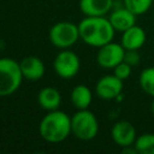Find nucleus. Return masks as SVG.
Masks as SVG:
<instances>
[{
  "instance_id": "nucleus-1",
  "label": "nucleus",
  "mask_w": 154,
  "mask_h": 154,
  "mask_svg": "<svg viewBox=\"0 0 154 154\" xmlns=\"http://www.w3.org/2000/svg\"><path fill=\"white\" fill-rule=\"evenodd\" d=\"M38 131L41 137L51 143H59L67 138L71 131V117L64 111H49L40 122Z\"/></svg>"
},
{
  "instance_id": "nucleus-2",
  "label": "nucleus",
  "mask_w": 154,
  "mask_h": 154,
  "mask_svg": "<svg viewBox=\"0 0 154 154\" xmlns=\"http://www.w3.org/2000/svg\"><path fill=\"white\" fill-rule=\"evenodd\" d=\"M22 81L19 63L11 58H0V96H8L17 91Z\"/></svg>"
},
{
  "instance_id": "nucleus-3",
  "label": "nucleus",
  "mask_w": 154,
  "mask_h": 154,
  "mask_svg": "<svg viewBox=\"0 0 154 154\" xmlns=\"http://www.w3.org/2000/svg\"><path fill=\"white\" fill-rule=\"evenodd\" d=\"M71 131L82 141L93 140L99 132V123L95 114L88 108L77 109L71 117Z\"/></svg>"
},
{
  "instance_id": "nucleus-4",
  "label": "nucleus",
  "mask_w": 154,
  "mask_h": 154,
  "mask_svg": "<svg viewBox=\"0 0 154 154\" xmlns=\"http://www.w3.org/2000/svg\"><path fill=\"white\" fill-rule=\"evenodd\" d=\"M48 38L58 48H69L79 40L78 25L71 22H58L49 29Z\"/></svg>"
},
{
  "instance_id": "nucleus-5",
  "label": "nucleus",
  "mask_w": 154,
  "mask_h": 154,
  "mask_svg": "<svg viewBox=\"0 0 154 154\" xmlns=\"http://www.w3.org/2000/svg\"><path fill=\"white\" fill-rule=\"evenodd\" d=\"M79 66L81 61L78 55L67 48L60 51L53 60V69L55 73L64 79L75 77L79 71Z\"/></svg>"
},
{
  "instance_id": "nucleus-6",
  "label": "nucleus",
  "mask_w": 154,
  "mask_h": 154,
  "mask_svg": "<svg viewBox=\"0 0 154 154\" xmlns=\"http://www.w3.org/2000/svg\"><path fill=\"white\" fill-rule=\"evenodd\" d=\"M124 54L125 48L122 46V43H116L111 41L99 47L96 61L103 69H113L116 65L124 60Z\"/></svg>"
},
{
  "instance_id": "nucleus-7",
  "label": "nucleus",
  "mask_w": 154,
  "mask_h": 154,
  "mask_svg": "<svg viewBox=\"0 0 154 154\" xmlns=\"http://www.w3.org/2000/svg\"><path fill=\"white\" fill-rule=\"evenodd\" d=\"M95 90L100 99L103 100L117 99L122 94L123 81L114 75H106L96 82Z\"/></svg>"
},
{
  "instance_id": "nucleus-8",
  "label": "nucleus",
  "mask_w": 154,
  "mask_h": 154,
  "mask_svg": "<svg viewBox=\"0 0 154 154\" xmlns=\"http://www.w3.org/2000/svg\"><path fill=\"white\" fill-rule=\"evenodd\" d=\"M111 137L119 147L132 146L136 141V129L128 120H119L113 124L111 129Z\"/></svg>"
},
{
  "instance_id": "nucleus-9",
  "label": "nucleus",
  "mask_w": 154,
  "mask_h": 154,
  "mask_svg": "<svg viewBox=\"0 0 154 154\" xmlns=\"http://www.w3.org/2000/svg\"><path fill=\"white\" fill-rule=\"evenodd\" d=\"M100 18L101 17H90L85 16L84 19H82L78 23V31H79V38L89 45L96 47L97 42V34H99V26H100Z\"/></svg>"
},
{
  "instance_id": "nucleus-10",
  "label": "nucleus",
  "mask_w": 154,
  "mask_h": 154,
  "mask_svg": "<svg viewBox=\"0 0 154 154\" xmlns=\"http://www.w3.org/2000/svg\"><path fill=\"white\" fill-rule=\"evenodd\" d=\"M20 71L23 78L29 81H38L45 75V64L43 61L34 55L25 57L19 61Z\"/></svg>"
},
{
  "instance_id": "nucleus-11",
  "label": "nucleus",
  "mask_w": 154,
  "mask_h": 154,
  "mask_svg": "<svg viewBox=\"0 0 154 154\" xmlns=\"http://www.w3.org/2000/svg\"><path fill=\"white\" fill-rule=\"evenodd\" d=\"M108 19H109L111 24L113 25L114 30L120 31V32L125 31L126 29H129L136 24V14L134 12H131L130 10H128L125 6L113 10L111 12Z\"/></svg>"
},
{
  "instance_id": "nucleus-12",
  "label": "nucleus",
  "mask_w": 154,
  "mask_h": 154,
  "mask_svg": "<svg viewBox=\"0 0 154 154\" xmlns=\"http://www.w3.org/2000/svg\"><path fill=\"white\" fill-rule=\"evenodd\" d=\"M113 6V0H79V10L84 16L103 17Z\"/></svg>"
},
{
  "instance_id": "nucleus-13",
  "label": "nucleus",
  "mask_w": 154,
  "mask_h": 154,
  "mask_svg": "<svg viewBox=\"0 0 154 154\" xmlns=\"http://www.w3.org/2000/svg\"><path fill=\"white\" fill-rule=\"evenodd\" d=\"M146 42V32L138 25H132L122 32L120 43L125 49H140Z\"/></svg>"
},
{
  "instance_id": "nucleus-14",
  "label": "nucleus",
  "mask_w": 154,
  "mask_h": 154,
  "mask_svg": "<svg viewBox=\"0 0 154 154\" xmlns=\"http://www.w3.org/2000/svg\"><path fill=\"white\" fill-rule=\"evenodd\" d=\"M37 102L47 112L59 109L61 102V95L58 89L53 87H45L37 94Z\"/></svg>"
},
{
  "instance_id": "nucleus-15",
  "label": "nucleus",
  "mask_w": 154,
  "mask_h": 154,
  "mask_svg": "<svg viewBox=\"0 0 154 154\" xmlns=\"http://www.w3.org/2000/svg\"><path fill=\"white\" fill-rule=\"evenodd\" d=\"M72 105L77 109H85L90 106L91 100H93V94L91 90L84 85V84H78L71 90L70 95Z\"/></svg>"
},
{
  "instance_id": "nucleus-16",
  "label": "nucleus",
  "mask_w": 154,
  "mask_h": 154,
  "mask_svg": "<svg viewBox=\"0 0 154 154\" xmlns=\"http://www.w3.org/2000/svg\"><path fill=\"white\" fill-rule=\"evenodd\" d=\"M138 154H154V134H142L134 143Z\"/></svg>"
},
{
  "instance_id": "nucleus-17",
  "label": "nucleus",
  "mask_w": 154,
  "mask_h": 154,
  "mask_svg": "<svg viewBox=\"0 0 154 154\" xmlns=\"http://www.w3.org/2000/svg\"><path fill=\"white\" fill-rule=\"evenodd\" d=\"M140 85L146 94L154 97V66L147 67L141 72Z\"/></svg>"
},
{
  "instance_id": "nucleus-18",
  "label": "nucleus",
  "mask_w": 154,
  "mask_h": 154,
  "mask_svg": "<svg viewBox=\"0 0 154 154\" xmlns=\"http://www.w3.org/2000/svg\"><path fill=\"white\" fill-rule=\"evenodd\" d=\"M123 2L128 10H130L136 16H138L146 13L150 8L153 0H123Z\"/></svg>"
},
{
  "instance_id": "nucleus-19",
  "label": "nucleus",
  "mask_w": 154,
  "mask_h": 154,
  "mask_svg": "<svg viewBox=\"0 0 154 154\" xmlns=\"http://www.w3.org/2000/svg\"><path fill=\"white\" fill-rule=\"evenodd\" d=\"M131 65H129L128 63H125L124 60L122 63H119L118 65H116L113 67V75L117 76L118 78H120L122 81L126 79L130 75H131Z\"/></svg>"
},
{
  "instance_id": "nucleus-20",
  "label": "nucleus",
  "mask_w": 154,
  "mask_h": 154,
  "mask_svg": "<svg viewBox=\"0 0 154 154\" xmlns=\"http://www.w3.org/2000/svg\"><path fill=\"white\" fill-rule=\"evenodd\" d=\"M124 61L131 66L137 65L140 63V54L137 53V49H125Z\"/></svg>"
},
{
  "instance_id": "nucleus-21",
  "label": "nucleus",
  "mask_w": 154,
  "mask_h": 154,
  "mask_svg": "<svg viewBox=\"0 0 154 154\" xmlns=\"http://www.w3.org/2000/svg\"><path fill=\"white\" fill-rule=\"evenodd\" d=\"M150 109H152V113H153V116H154V97H153L152 103H150Z\"/></svg>"
},
{
  "instance_id": "nucleus-22",
  "label": "nucleus",
  "mask_w": 154,
  "mask_h": 154,
  "mask_svg": "<svg viewBox=\"0 0 154 154\" xmlns=\"http://www.w3.org/2000/svg\"><path fill=\"white\" fill-rule=\"evenodd\" d=\"M0 148H1V144H0Z\"/></svg>"
}]
</instances>
